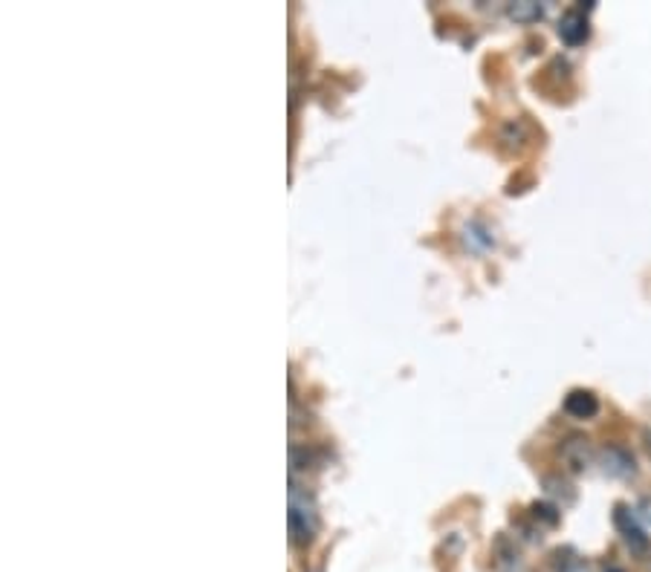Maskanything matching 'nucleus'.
<instances>
[{
  "label": "nucleus",
  "instance_id": "nucleus-1",
  "mask_svg": "<svg viewBox=\"0 0 651 572\" xmlns=\"http://www.w3.org/2000/svg\"><path fill=\"white\" fill-rule=\"evenodd\" d=\"M290 541L296 547H307V543L316 538V529H319V511H316V500L307 492H301L299 486L290 488Z\"/></svg>",
  "mask_w": 651,
  "mask_h": 572
},
{
  "label": "nucleus",
  "instance_id": "nucleus-2",
  "mask_svg": "<svg viewBox=\"0 0 651 572\" xmlns=\"http://www.w3.org/2000/svg\"><path fill=\"white\" fill-rule=\"evenodd\" d=\"M613 527H617V532L622 535V541H626V547H629L634 555H645V552L651 550L649 535H645L643 524L637 520V515L629 506H617V509H613Z\"/></svg>",
  "mask_w": 651,
  "mask_h": 572
},
{
  "label": "nucleus",
  "instance_id": "nucleus-3",
  "mask_svg": "<svg viewBox=\"0 0 651 572\" xmlns=\"http://www.w3.org/2000/svg\"><path fill=\"white\" fill-rule=\"evenodd\" d=\"M590 460H594V451H590L588 436L570 434L567 440H562L559 463L565 466V472L583 474L585 468H590Z\"/></svg>",
  "mask_w": 651,
  "mask_h": 572
},
{
  "label": "nucleus",
  "instance_id": "nucleus-4",
  "mask_svg": "<svg viewBox=\"0 0 651 572\" xmlns=\"http://www.w3.org/2000/svg\"><path fill=\"white\" fill-rule=\"evenodd\" d=\"M590 35V23H588V15H585L583 7H574L567 9L565 15L559 18V39L565 41L567 46H579L585 44Z\"/></svg>",
  "mask_w": 651,
  "mask_h": 572
},
{
  "label": "nucleus",
  "instance_id": "nucleus-5",
  "mask_svg": "<svg viewBox=\"0 0 651 572\" xmlns=\"http://www.w3.org/2000/svg\"><path fill=\"white\" fill-rule=\"evenodd\" d=\"M599 463H602V472L611 477H634L637 474V460L622 445H606L599 451Z\"/></svg>",
  "mask_w": 651,
  "mask_h": 572
},
{
  "label": "nucleus",
  "instance_id": "nucleus-6",
  "mask_svg": "<svg viewBox=\"0 0 651 572\" xmlns=\"http://www.w3.org/2000/svg\"><path fill=\"white\" fill-rule=\"evenodd\" d=\"M565 413L574 420H594L599 413V399L594 390L576 388L565 397Z\"/></svg>",
  "mask_w": 651,
  "mask_h": 572
},
{
  "label": "nucleus",
  "instance_id": "nucleus-7",
  "mask_svg": "<svg viewBox=\"0 0 651 572\" xmlns=\"http://www.w3.org/2000/svg\"><path fill=\"white\" fill-rule=\"evenodd\" d=\"M463 246H467L469 252H490L492 246H495V235L490 231V226L481 220H469L463 226Z\"/></svg>",
  "mask_w": 651,
  "mask_h": 572
},
{
  "label": "nucleus",
  "instance_id": "nucleus-8",
  "mask_svg": "<svg viewBox=\"0 0 651 572\" xmlns=\"http://www.w3.org/2000/svg\"><path fill=\"white\" fill-rule=\"evenodd\" d=\"M506 15L513 18L515 23H536L542 21L544 7L542 3H536V0H515V3L506 7Z\"/></svg>",
  "mask_w": 651,
  "mask_h": 572
},
{
  "label": "nucleus",
  "instance_id": "nucleus-9",
  "mask_svg": "<svg viewBox=\"0 0 651 572\" xmlns=\"http://www.w3.org/2000/svg\"><path fill=\"white\" fill-rule=\"evenodd\" d=\"M527 139V125L521 122V119H513V122H506L504 130H501V142H506L510 148H521V142Z\"/></svg>",
  "mask_w": 651,
  "mask_h": 572
},
{
  "label": "nucleus",
  "instance_id": "nucleus-10",
  "mask_svg": "<svg viewBox=\"0 0 651 572\" xmlns=\"http://www.w3.org/2000/svg\"><path fill=\"white\" fill-rule=\"evenodd\" d=\"M533 515H536V518L547 520L551 527H553V524H559V511H556V506H544V504L538 506L536 504V506H533Z\"/></svg>",
  "mask_w": 651,
  "mask_h": 572
},
{
  "label": "nucleus",
  "instance_id": "nucleus-11",
  "mask_svg": "<svg viewBox=\"0 0 651 572\" xmlns=\"http://www.w3.org/2000/svg\"><path fill=\"white\" fill-rule=\"evenodd\" d=\"M606 572H622V570H617V566H611V570H606Z\"/></svg>",
  "mask_w": 651,
  "mask_h": 572
}]
</instances>
